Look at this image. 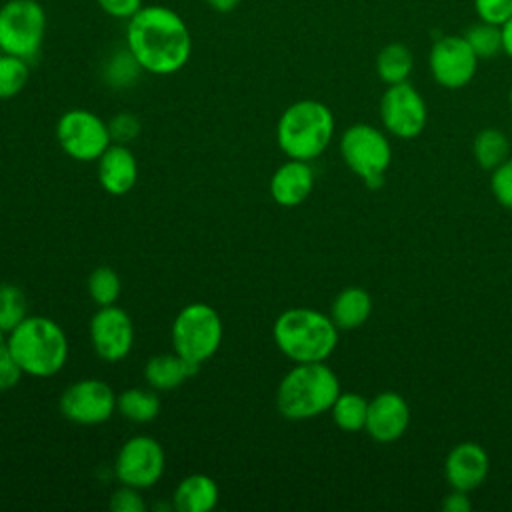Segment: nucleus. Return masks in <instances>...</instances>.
Listing matches in <instances>:
<instances>
[{
  "label": "nucleus",
  "mask_w": 512,
  "mask_h": 512,
  "mask_svg": "<svg viewBox=\"0 0 512 512\" xmlns=\"http://www.w3.org/2000/svg\"><path fill=\"white\" fill-rule=\"evenodd\" d=\"M126 48L144 72L168 76L188 64L192 36L178 12L162 4H148L128 20Z\"/></svg>",
  "instance_id": "nucleus-1"
},
{
  "label": "nucleus",
  "mask_w": 512,
  "mask_h": 512,
  "mask_svg": "<svg viewBox=\"0 0 512 512\" xmlns=\"http://www.w3.org/2000/svg\"><path fill=\"white\" fill-rule=\"evenodd\" d=\"M340 394V380L326 362H298L278 384L276 408L286 420H310L328 412Z\"/></svg>",
  "instance_id": "nucleus-2"
},
{
  "label": "nucleus",
  "mask_w": 512,
  "mask_h": 512,
  "mask_svg": "<svg viewBox=\"0 0 512 512\" xmlns=\"http://www.w3.org/2000/svg\"><path fill=\"white\" fill-rule=\"evenodd\" d=\"M276 348L292 362H324L338 346V326L314 308H288L274 326Z\"/></svg>",
  "instance_id": "nucleus-3"
},
{
  "label": "nucleus",
  "mask_w": 512,
  "mask_h": 512,
  "mask_svg": "<svg viewBox=\"0 0 512 512\" xmlns=\"http://www.w3.org/2000/svg\"><path fill=\"white\" fill-rule=\"evenodd\" d=\"M6 346L22 372L32 378H50L68 360L66 332L48 316H26L8 332Z\"/></svg>",
  "instance_id": "nucleus-4"
},
{
  "label": "nucleus",
  "mask_w": 512,
  "mask_h": 512,
  "mask_svg": "<svg viewBox=\"0 0 512 512\" xmlns=\"http://www.w3.org/2000/svg\"><path fill=\"white\" fill-rule=\"evenodd\" d=\"M334 136V114L320 100H298L290 104L278 118V148L294 160L318 158Z\"/></svg>",
  "instance_id": "nucleus-5"
},
{
  "label": "nucleus",
  "mask_w": 512,
  "mask_h": 512,
  "mask_svg": "<svg viewBox=\"0 0 512 512\" xmlns=\"http://www.w3.org/2000/svg\"><path fill=\"white\" fill-rule=\"evenodd\" d=\"M170 336L172 350L186 362L200 368L218 352L222 344V318L210 304L192 302L176 314Z\"/></svg>",
  "instance_id": "nucleus-6"
},
{
  "label": "nucleus",
  "mask_w": 512,
  "mask_h": 512,
  "mask_svg": "<svg viewBox=\"0 0 512 512\" xmlns=\"http://www.w3.org/2000/svg\"><path fill=\"white\" fill-rule=\"evenodd\" d=\"M340 154L344 164L358 176L368 188H378L384 182V174L392 162V148L384 132L358 122L348 126L340 136Z\"/></svg>",
  "instance_id": "nucleus-7"
},
{
  "label": "nucleus",
  "mask_w": 512,
  "mask_h": 512,
  "mask_svg": "<svg viewBox=\"0 0 512 512\" xmlns=\"http://www.w3.org/2000/svg\"><path fill=\"white\" fill-rule=\"evenodd\" d=\"M44 34L46 12L38 0H8L0 6V52L32 60Z\"/></svg>",
  "instance_id": "nucleus-8"
},
{
  "label": "nucleus",
  "mask_w": 512,
  "mask_h": 512,
  "mask_svg": "<svg viewBox=\"0 0 512 512\" xmlns=\"http://www.w3.org/2000/svg\"><path fill=\"white\" fill-rule=\"evenodd\" d=\"M56 140L66 156L78 162H92L112 144L108 122L86 108L66 110L56 122Z\"/></svg>",
  "instance_id": "nucleus-9"
},
{
  "label": "nucleus",
  "mask_w": 512,
  "mask_h": 512,
  "mask_svg": "<svg viewBox=\"0 0 512 512\" xmlns=\"http://www.w3.org/2000/svg\"><path fill=\"white\" fill-rule=\"evenodd\" d=\"M58 408L68 422L96 426L108 422L116 412V394L100 378H82L62 392Z\"/></svg>",
  "instance_id": "nucleus-10"
},
{
  "label": "nucleus",
  "mask_w": 512,
  "mask_h": 512,
  "mask_svg": "<svg viewBox=\"0 0 512 512\" xmlns=\"http://www.w3.org/2000/svg\"><path fill=\"white\" fill-rule=\"evenodd\" d=\"M166 468V454L152 436H132L118 450L114 472L120 484L146 490L154 486Z\"/></svg>",
  "instance_id": "nucleus-11"
},
{
  "label": "nucleus",
  "mask_w": 512,
  "mask_h": 512,
  "mask_svg": "<svg viewBox=\"0 0 512 512\" xmlns=\"http://www.w3.org/2000/svg\"><path fill=\"white\" fill-rule=\"evenodd\" d=\"M380 120L392 136L410 140L426 128L428 108L422 94L410 82H400L388 86L382 94Z\"/></svg>",
  "instance_id": "nucleus-12"
},
{
  "label": "nucleus",
  "mask_w": 512,
  "mask_h": 512,
  "mask_svg": "<svg viewBox=\"0 0 512 512\" xmlns=\"http://www.w3.org/2000/svg\"><path fill=\"white\" fill-rule=\"evenodd\" d=\"M430 74L442 88L458 90L472 82L478 70V56L464 36L446 34L434 40L428 54Z\"/></svg>",
  "instance_id": "nucleus-13"
},
{
  "label": "nucleus",
  "mask_w": 512,
  "mask_h": 512,
  "mask_svg": "<svg viewBox=\"0 0 512 512\" xmlns=\"http://www.w3.org/2000/svg\"><path fill=\"white\" fill-rule=\"evenodd\" d=\"M96 356L104 362L124 360L134 346V322L120 306H100L88 326Z\"/></svg>",
  "instance_id": "nucleus-14"
},
{
  "label": "nucleus",
  "mask_w": 512,
  "mask_h": 512,
  "mask_svg": "<svg viewBox=\"0 0 512 512\" xmlns=\"http://www.w3.org/2000/svg\"><path fill=\"white\" fill-rule=\"evenodd\" d=\"M410 424V408L398 392H380L368 402V416L364 430L380 444L396 442L404 436Z\"/></svg>",
  "instance_id": "nucleus-15"
},
{
  "label": "nucleus",
  "mask_w": 512,
  "mask_h": 512,
  "mask_svg": "<svg viewBox=\"0 0 512 512\" xmlns=\"http://www.w3.org/2000/svg\"><path fill=\"white\" fill-rule=\"evenodd\" d=\"M490 470V458L486 450L476 442L456 444L444 462V474L454 490L470 492L478 488Z\"/></svg>",
  "instance_id": "nucleus-16"
},
{
  "label": "nucleus",
  "mask_w": 512,
  "mask_h": 512,
  "mask_svg": "<svg viewBox=\"0 0 512 512\" xmlns=\"http://www.w3.org/2000/svg\"><path fill=\"white\" fill-rule=\"evenodd\" d=\"M98 162V182L112 196L128 194L138 180V162L128 144L112 142Z\"/></svg>",
  "instance_id": "nucleus-17"
},
{
  "label": "nucleus",
  "mask_w": 512,
  "mask_h": 512,
  "mask_svg": "<svg viewBox=\"0 0 512 512\" xmlns=\"http://www.w3.org/2000/svg\"><path fill=\"white\" fill-rule=\"evenodd\" d=\"M314 188V170L306 160L288 158L270 178V196L276 204L292 208L302 204Z\"/></svg>",
  "instance_id": "nucleus-18"
},
{
  "label": "nucleus",
  "mask_w": 512,
  "mask_h": 512,
  "mask_svg": "<svg viewBox=\"0 0 512 512\" xmlns=\"http://www.w3.org/2000/svg\"><path fill=\"white\" fill-rule=\"evenodd\" d=\"M220 498L218 484L212 476L196 472L178 482L172 494L176 512H210Z\"/></svg>",
  "instance_id": "nucleus-19"
},
{
  "label": "nucleus",
  "mask_w": 512,
  "mask_h": 512,
  "mask_svg": "<svg viewBox=\"0 0 512 512\" xmlns=\"http://www.w3.org/2000/svg\"><path fill=\"white\" fill-rule=\"evenodd\" d=\"M198 370V366L186 362L176 352L156 354L144 366V380L154 390H174Z\"/></svg>",
  "instance_id": "nucleus-20"
},
{
  "label": "nucleus",
  "mask_w": 512,
  "mask_h": 512,
  "mask_svg": "<svg viewBox=\"0 0 512 512\" xmlns=\"http://www.w3.org/2000/svg\"><path fill=\"white\" fill-rule=\"evenodd\" d=\"M372 312V298L360 286H348L336 294L330 306V318L338 330L360 328Z\"/></svg>",
  "instance_id": "nucleus-21"
},
{
  "label": "nucleus",
  "mask_w": 512,
  "mask_h": 512,
  "mask_svg": "<svg viewBox=\"0 0 512 512\" xmlns=\"http://www.w3.org/2000/svg\"><path fill=\"white\" fill-rule=\"evenodd\" d=\"M414 70L412 50L402 42H390L376 56V74L386 86L408 82Z\"/></svg>",
  "instance_id": "nucleus-22"
},
{
  "label": "nucleus",
  "mask_w": 512,
  "mask_h": 512,
  "mask_svg": "<svg viewBox=\"0 0 512 512\" xmlns=\"http://www.w3.org/2000/svg\"><path fill=\"white\" fill-rule=\"evenodd\" d=\"M116 410L134 424H148L160 412V398L154 388H128L116 396Z\"/></svg>",
  "instance_id": "nucleus-23"
},
{
  "label": "nucleus",
  "mask_w": 512,
  "mask_h": 512,
  "mask_svg": "<svg viewBox=\"0 0 512 512\" xmlns=\"http://www.w3.org/2000/svg\"><path fill=\"white\" fill-rule=\"evenodd\" d=\"M472 154L480 168L492 172L506 158H510V140L502 130L484 128L474 136Z\"/></svg>",
  "instance_id": "nucleus-24"
},
{
  "label": "nucleus",
  "mask_w": 512,
  "mask_h": 512,
  "mask_svg": "<svg viewBox=\"0 0 512 512\" xmlns=\"http://www.w3.org/2000/svg\"><path fill=\"white\" fill-rule=\"evenodd\" d=\"M334 424L344 432H360L366 426L368 400L356 392H340L330 408Z\"/></svg>",
  "instance_id": "nucleus-25"
},
{
  "label": "nucleus",
  "mask_w": 512,
  "mask_h": 512,
  "mask_svg": "<svg viewBox=\"0 0 512 512\" xmlns=\"http://www.w3.org/2000/svg\"><path fill=\"white\" fill-rule=\"evenodd\" d=\"M462 36L466 38L478 60H488L502 52V26L478 20L470 24Z\"/></svg>",
  "instance_id": "nucleus-26"
},
{
  "label": "nucleus",
  "mask_w": 512,
  "mask_h": 512,
  "mask_svg": "<svg viewBox=\"0 0 512 512\" xmlns=\"http://www.w3.org/2000/svg\"><path fill=\"white\" fill-rule=\"evenodd\" d=\"M88 296L92 302L100 306H112L120 298L122 292V282L120 276L114 268L110 266H98L90 272L88 276Z\"/></svg>",
  "instance_id": "nucleus-27"
},
{
  "label": "nucleus",
  "mask_w": 512,
  "mask_h": 512,
  "mask_svg": "<svg viewBox=\"0 0 512 512\" xmlns=\"http://www.w3.org/2000/svg\"><path fill=\"white\" fill-rule=\"evenodd\" d=\"M28 76H30L28 60L2 52L0 54V100H10L18 96L24 90Z\"/></svg>",
  "instance_id": "nucleus-28"
},
{
  "label": "nucleus",
  "mask_w": 512,
  "mask_h": 512,
  "mask_svg": "<svg viewBox=\"0 0 512 512\" xmlns=\"http://www.w3.org/2000/svg\"><path fill=\"white\" fill-rule=\"evenodd\" d=\"M28 316L26 294L16 284H0V328L10 332Z\"/></svg>",
  "instance_id": "nucleus-29"
},
{
  "label": "nucleus",
  "mask_w": 512,
  "mask_h": 512,
  "mask_svg": "<svg viewBox=\"0 0 512 512\" xmlns=\"http://www.w3.org/2000/svg\"><path fill=\"white\" fill-rule=\"evenodd\" d=\"M140 72H144L140 68V64L136 62V58L130 54L128 48H124L122 52H116L104 66V80L112 86V88H128L132 86Z\"/></svg>",
  "instance_id": "nucleus-30"
},
{
  "label": "nucleus",
  "mask_w": 512,
  "mask_h": 512,
  "mask_svg": "<svg viewBox=\"0 0 512 512\" xmlns=\"http://www.w3.org/2000/svg\"><path fill=\"white\" fill-rule=\"evenodd\" d=\"M490 190L496 202L512 212V156L492 170Z\"/></svg>",
  "instance_id": "nucleus-31"
},
{
  "label": "nucleus",
  "mask_w": 512,
  "mask_h": 512,
  "mask_svg": "<svg viewBox=\"0 0 512 512\" xmlns=\"http://www.w3.org/2000/svg\"><path fill=\"white\" fill-rule=\"evenodd\" d=\"M108 132L112 142L130 144L140 134V120L130 112H120L108 122Z\"/></svg>",
  "instance_id": "nucleus-32"
},
{
  "label": "nucleus",
  "mask_w": 512,
  "mask_h": 512,
  "mask_svg": "<svg viewBox=\"0 0 512 512\" xmlns=\"http://www.w3.org/2000/svg\"><path fill=\"white\" fill-rule=\"evenodd\" d=\"M474 10L478 20L502 26L512 18V0H474Z\"/></svg>",
  "instance_id": "nucleus-33"
},
{
  "label": "nucleus",
  "mask_w": 512,
  "mask_h": 512,
  "mask_svg": "<svg viewBox=\"0 0 512 512\" xmlns=\"http://www.w3.org/2000/svg\"><path fill=\"white\" fill-rule=\"evenodd\" d=\"M110 510L112 512H144L146 510V502L140 496L138 488L122 484L110 496Z\"/></svg>",
  "instance_id": "nucleus-34"
},
{
  "label": "nucleus",
  "mask_w": 512,
  "mask_h": 512,
  "mask_svg": "<svg viewBox=\"0 0 512 512\" xmlns=\"http://www.w3.org/2000/svg\"><path fill=\"white\" fill-rule=\"evenodd\" d=\"M22 376H24V372H22L20 364L16 362V358L12 356L8 346H4L0 350V390L14 388Z\"/></svg>",
  "instance_id": "nucleus-35"
},
{
  "label": "nucleus",
  "mask_w": 512,
  "mask_h": 512,
  "mask_svg": "<svg viewBox=\"0 0 512 512\" xmlns=\"http://www.w3.org/2000/svg\"><path fill=\"white\" fill-rule=\"evenodd\" d=\"M98 8L118 20H130L144 4L142 0H96Z\"/></svg>",
  "instance_id": "nucleus-36"
},
{
  "label": "nucleus",
  "mask_w": 512,
  "mask_h": 512,
  "mask_svg": "<svg viewBox=\"0 0 512 512\" xmlns=\"http://www.w3.org/2000/svg\"><path fill=\"white\" fill-rule=\"evenodd\" d=\"M442 510L444 512H470L472 504L468 500V492L452 488V492L446 494L442 500Z\"/></svg>",
  "instance_id": "nucleus-37"
},
{
  "label": "nucleus",
  "mask_w": 512,
  "mask_h": 512,
  "mask_svg": "<svg viewBox=\"0 0 512 512\" xmlns=\"http://www.w3.org/2000/svg\"><path fill=\"white\" fill-rule=\"evenodd\" d=\"M214 12H220V14H228V12H232L238 4H240V0H204Z\"/></svg>",
  "instance_id": "nucleus-38"
},
{
  "label": "nucleus",
  "mask_w": 512,
  "mask_h": 512,
  "mask_svg": "<svg viewBox=\"0 0 512 512\" xmlns=\"http://www.w3.org/2000/svg\"><path fill=\"white\" fill-rule=\"evenodd\" d=\"M502 52L512 58V18L502 24Z\"/></svg>",
  "instance_id": "nucleus-39"
},
{
  "label": "nucleus",
  "mask_w": 512,
  "mask_h": 512,
  "mask_svg": "<svg viewBox=\"0 0 512 512\" xmlns=\"http://www.w3.org/2000/svg\"><path fill=\"white\" fill-rule=\"evenodd\" d=\"M6 334H8V332L0 328V350H2V348L6 346V342H8V336H6Z\"/></svg>",
  "instance_id": "nucleus-40"
},
{
  "label": "nucleus",
  "mask_w": 512,
  "mask_h": 512,
  "mask_svg": "<svg viewBox=\"0 0 512 512\" xmlns=\"http://www.w3.org/2000/svg\"><path fill=\"white\" fill-rule=\"evenodd\" d=\"M508 100H510V106H512V88H510V94H508Z\"/></svg>",
  "instance_id": "nucleus-41"
}]
</instances>
